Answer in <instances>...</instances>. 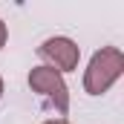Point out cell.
<instances>
[{
	"instance_id": "obj_1",
	"label": "cell",
	"mask_w": 124,
	"mask_h": 124,
	"mask_svg": "<svg viewBox=\"0 0 124 124\" xmlns=\"http://www.w3.org/2000/svg\"><path fill=\"white\" fill-rule=\"evenodd\" d=\"M124 72V52L118 46H101L84 69V90L90 95L107 93Z\"/></svg>"
},
{
	"instance_id": "obj_2",
	"label": "cell",
	"mask_w": 124,
	"mask_h": 124,
	"mask_svg": "<svg viewBox=\"0 0 124 124\" xmlns=\"http://www.w3.org/2000/svg\"><path fill=\"white\" fill-rule=\"evenodd\" d=\"M29 87L32 93H38L40 98H46L58 113H66L69 110V87H66V81H63L61 72H55L52 66H35L29 72Z\"/></svg>"
},
{
	"instance_id": "obj_3",
	"label": "cell",
	"mask_w": 124,
	"mask_h": 124,
	"mask_svg": "<svg viewBox=\"0 0 124 124\" xmlns=\"http://www.w3.org/2000/svg\"><path fill=\"white\" fill-rule=\"evenodd\" d=\"M38 55L43 61H49L46 66H52L55 72H72L78 66V58H81V46L72 40V38H63V35H55V38H46L40 46H38Z\"/></svg>"
},
{
	"instance_id": "obj_4",
	"label": "cell",
	"mask_w": 124,
	"mask_h": 124,
	"mask_svg": "<svg viewBox=\"0 0 124 124\" xmlns=\"http://www.w3.org/2000/svg\"><path fill=\"white\" fill-rule=\"evenodd\" d=\"M6 38H9V29H6V23L0 20V49L6 46Z\"/></svg>"
},
{
	"instance_id": "obj_5",
	"label": "cell",
	"mask_w": 124,
	"mask_h": 124,
	"mask_svg": "<svg viewBox=\"0 0 124 124\" xmlns=\"http://www.w3.org/2000/svg\"><path fill=\"white\" fill-rule=\"evenodd\" d=\"M43 124H69L66 118H49V121H43Z\"/></svg>"
},
{
	"instance_id": "obj_6",
	"label": "cell",
	"mask_w": 124,
	"mask_h": 124,
	"mask_svg": "<svg viewBox=\"0 0 124 124\" xmlns=\"http://www.w3.org/2000/svg\"><path fill=\"white\" fill-rule=\"evenodd\" d=\"M0 98H3V78H0Z\"/></svg>"
}]
</instances>
